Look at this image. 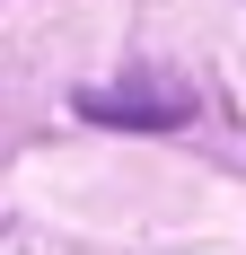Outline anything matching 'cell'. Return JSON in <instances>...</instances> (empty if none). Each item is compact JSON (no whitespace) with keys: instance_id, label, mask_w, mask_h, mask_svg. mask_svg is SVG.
I'll return each mask as SVG.
<instances>
[{"instance_id":"cell-1","label":"cell","mask_w":246,"mask_h":255,"mask_svg":"<svg viewBox=\"0 0 246 255\" xmlns=\"http://www.w3.org/2000/svg\"><path fill=\"white\" fill-rule=\"evenodd\" d=\"M79 106H88V115H141V124H176V115H185L176 97H79Z\"/></svg>"}]
</instances>
